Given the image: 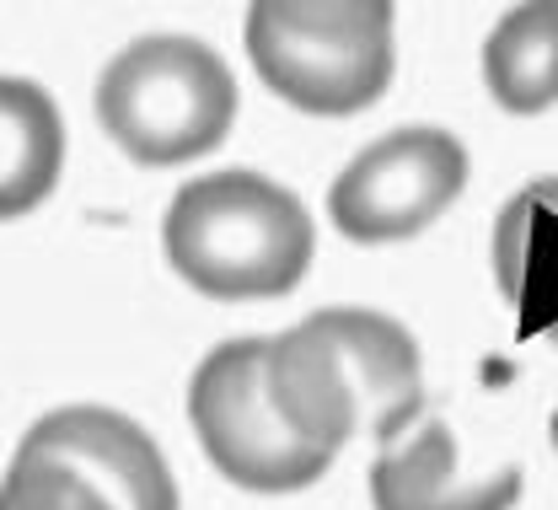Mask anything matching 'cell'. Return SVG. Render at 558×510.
<instances>
[{"instance_id": "6da1fadb", "label": "cell", "mask_w": 558, "mask_h": 510, "mask_svg": "<svg viewBox=\"0 0 558 510\" xmlns=\"http://www.w3.org/2000/svg\"><path fill=\"white\" fill-rule=\"evenodd\" d=\"M264 387L284 425L323 451L349 440H398L424 409V365L414 333L381 312L328 306L264 339Z\"/></svg>"}, {"instance_id": "7a4b0ae2", "label": "cell", "mask_w": 558, "mask_h": 510, "mask_svg": "<svg viewBox=\"0 0 558 510\" xmlns=\"http://www.w3.org/2000/svg\"><path fill=\"white\" fill-rule=\"evenodd\" d=\"M161 247L178 280L209 301H269L306 280L317 231L290 189L264 172L231 167L172 194Z\"/></svg>"}, {"instance_id": "3957f363", "label": "cell", "mask_w": 558, "mask_h": 510, "mask_svg": "<svg viewBox=\"0 0 558 510\" xmlns=\"http://www.w3.org/2000/svg\"><path fill=\"white\" fill-rule=\"evenodd\" d=\"M398 0H253L247 60L301 113L349 119L392 81Z\"/></svg>"}, {"instance_id": "277c9868", "label": "cell", "mask_w": 558, "mask_h": 510, "mask_svg": "<svg viewBox=\"0 0 558 510\" xmlns=\"http://www.w3.org/2000/svg\"><path fill=\"white\" fill-rule=\"evenodd\" d=\"M97 124L140 167H178L226 141L236 124V81L226 60L183 33L135 38L97 75Z\"/></svg>"}, {"instance_id": "5b68a950", "label": "cell", "mask_w": 558, "mask_h": 510, "mask_svg": "<svg viewBox=\"0 0 558 510\" xmlns=\"http://www.w3.org/2000/svg\"><path fill=\"white\" fill-rule=\"evenodd\" d=\"M189 420L209 462L253 495L312 489L333 467V451L301 440L269 403L264 339H231L209 350L189 381Z\"/></svg>"}, {"instance_id": "8992f818", "label": "cell", "mask_w": 558, "mask_h": 510, "mask_svg": "<svg viewBox=\"0 0 558 510\" xmlns=\"http://www.w3.org/2000/svg\"><path fill=\"white\" fill-rule=\"evenodd\" d=\"M468 189V146L446 130H392L360 150L328 194V216L349 242H403L451 210Z\"/></svg>"}, {"instance_id": "52a82bcc", "label": "cell", "mask_w": 558, "mask_h": 510, "mask_svg": "<svg viewBox=\"0 0 558 510\" xmlns=\"http://www.w3.org/2000/svg\"><path fill=\"white\" fill-rule=\"evenodd\" d=\"M16 457L65 462L81 478H92L113 500V510H178V484H172L161 446L130 414L102 409V403H70V409L44 414L22 436Z\"/></svg>"}, {"instance_id": "ba28073f", "label": "cell", "mask_w": 558, "mask_h": 510, "mask_svg": "<svg viewBox=\"0 0 558 510\" xmlns=\"http://www.w3.org/2000/svg\"><path fill=\"white\" fill-rule=\"evenodd\" d=\"M521 500V467L462 478L457 440L446 425H418V436L387 440L371 467L376 510H510Z\"/></svg>"}, {"instance_id": "9c48e42d", "label": "cell", "mask_w": 558, "mask_h": 510, "mask_svg": "<svg viewBox=\"0 0 558 510\" xmlns=\"http://www.w3.org/2000/svg\"><path fill=\"white\" fill-rule=\"evenodd\" d=\"M65 167V124L54 97L27 75H0V220L38 210Z\"/></svg>"}, {"instance_id": "30bf717a", "label": "cell", "mask_w": 558, "mask_h": 510, "mask_svg": "<svg viewBox=\"0 0 558 510\" xmlns=\"http://www.w3.org/2000/svg\"><path fill=\"white\" fill-rule=\"evenodd\" d=\"M484 86L505 113L558 102V0H521L484 38Z\"/></svg>"}, {"instance_id": "8fae6325", "label": "cell", "mask_w": 558, "mask_h": 510, "mask_svg": "<svg viewBox=\"0 0 558 510\" xmlns=\"http://www.w3.org/2000/svg\"><path fill=\"white\" fill-rule=\"evenodd\" d=\"M0 510H113V500L54 457H11Z\"/></svg>"}, {"instance_id": "7c38bea8", "label": "cell", "mask_w": 558, "mask_h": 510, "mask_svg": "<svg viewBox=\"0 0 558 510\" xmlns=\"http://www.w3.org/2000/svg\"><path fill=\"white\" fill-rule=\"evenodd\" d=\"M543 194H548V178L543 183H532V189H521L515 199H510V210L499 216V231H494V269H499V291L510 295V301H521V264H526V231H532V216H537V205H543Z\"/></svg>"}]
</instances>
